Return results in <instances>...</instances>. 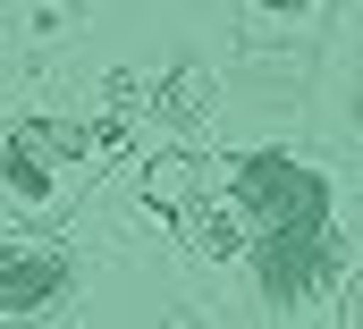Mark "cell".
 Masks as SVG:
<instances>
[{"label": "cell", "instance_id": "6da1fadb", "mask_svg": "<svg viewBox=\"0 0 363 329\" xmlns=\"http://www.w3.org/2000/svg\"><path fill=\"white\" fill-rule=\"evenodd\" d=\"M127 152L118 118H9L0 127V203L17 220H60L77 186Z\"/></svg>", "mask_w": 363, "mask_h": 329}, {"label": "cell", "instance_id": "277c9868", "mask_svg": "<svg viewBox=\"0 0 363 329\" xmlns=\"http://www.w3.org/2000/svg\"><path fill=\"white\" fill-rule=\"evenodd\" d=\"M85 9H93V0H34V9H26V34H68Z\"/></svg>", "mask_w": 363, "mask_h": 329}, {"label": "cell", "instance_id": "3957f363", "mask_svg": "<svg viewBox=\"0 0 363 329\" xmlns=\"http://www.w3.org/2000/svg\"><path fill=\"white\" fill-rule=\"evenodd\" d=\"M211 93H220L211 68H203V60H178V68H161V77L135 93V110H144L152 135H194V118L211 110Z\"/></svg>", "mask_w": 363, "mask_h": 329}, {"label": "cell", "instance_id": "5b68a950", "mask_svg": "<svg viewBox=\"0 0 363 329\" xmlns=\"http://www.w3.org/2000/svg\"><path fill=\"white\" fill-rule=\"evenodd\" d=\"M245 9H262V17H313L321 0H245Z\"/></svg>", "mask_w": 363, "mask_h": 329}, {"label": "cell", "instance_id": "7a4b0ae2", "mask_svg": "<svg viewBox=\"0 0 363 329\" xmlns=\"http://www.w3.org/2000/svg\"><path fill=\"white\" fill-rule=\"evenodd\" d=\"M68 287H77V253L68 245H51V237H9L0 245V321L51 313Z\"/></svg>", "mask_w": 363, "mask_h": 329}]
</instances>
